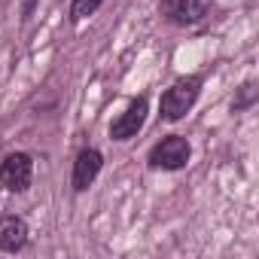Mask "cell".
<instances>
[{
  "mask_svg": "<svg viewBox=\"0 0 259 259\" xmlns=\"http://www.w3.org/2000/svg\"><path fill=\"white\" fill-rule=\"evenodd\" d=\"M253 98H256V89H253V82H247V85L241 89V98L235 101V110H244V107H250V104H253Z\"/></svg>",
  "mask_w": 259,
  "mask_h": 259,
  "instance_id": "cell-9",
  "label": "cell"
},
{
  "mask_svg": "<svg viewBox=\"0 0 259 259\" xmlns=\"http://www.w3.org/2000/svg\"><path fill=\"white\" fill-rule=\"evenodd\" d=\"M31 177H34V162L25 153H13L0 165V183L10 192H25L31 186Z\"/></svg>",
  "mask_w": 259,
  "mask_h": 259,
  "instance_id": "cell-3",
  "label": "cell"
},
{
  "mask_svg": "<svg viewBox=\"0 0 259 259\" xmlns=\"http://www.w3.org/2000/svg\"><path fill=\"white\" fill-rule=\"evenodd\" d=\"M159 10L174 25H195L207 13V0H162Z\"/></svg>",
  "mask_w": 259,
  "mask_h": 259,
  "instance_id": "cell-5",
  "label": "cell"
},
{
  "mask_svg": "<svg viewBox=\"0 0 259 259\" xmlns=\"http://www.w3.org/2000/svg\"><path fill=\"white\" fill-rule=\"evenodd\" d=\"M101 4H104V0H73L70 16H73V19H85V16H92Z\"/></svg>",
  "mask_w": 259,
  "mask_h": 259,
  "instance_id": "cell-8",
  "label": "cell"
},
{
  "mask_svg": "<svg viewBox=\"0 0 259 259\" xmlns=\"http://www.w3.org/2000/svg\"><path fill=\"white\" fill-rule=\"evenodd\" d=\"M25 241H28V226H25L22 217H4L0 220V250L16 253V250L25 247Z\"/></svg>",
  "mask_w": 259,
  "mask_h": 259,
  "instance_id": "cell-7",
  "label": "cell"
},
{
  "mask_svg": "<svg viewBox=\"0 0 259 259\" xmlns=\"http://www.w3.org/2000/svg\"><path fill=\"white\" fill-rule=\"evenodd\" d=\"M147 122V98H135L132 104H128V110L110 125V138L113 141H128V138H135L141 128Z\"/></svg>",
  "mask_w": 259,
  "mask_h": 259,
  "instance_id": "cell-4",
  "label": "cell"
},
{
  "mask_svg": "<svg viewBox=\"0 0 259 259\" xmlns=\"http://www.w3.org/2000/svg\"><path fill=\"white\" fill-rule=\"evenodd\" d=\"M101 165H104V159H101L98 150H82V153L76 156V162H73V189H76V192L89 189V186L95 183Z\"/></svg>",
  "mask_w": 259,
  "mask_h": 259,
  "instance_id": "cell-6",
  "label": "cell"
},
{
  "mask_svg": "<svg viewBox=\"0 0 259 259\" xmlns=\"http://www.w3.org/2000/svg\"><path fill=\"white\" fill-rule=\"evenodd\" d=\"M198 89H201V79H198V76L177 79V82L162 95V116H165L168 122L183 119V116L192 110V104H195V98H198Z\"/></svg>",
  "mask_w": 259,
  "mask_h": 259,
  "instance_id": "cell-1",
  "label": "cell"
},
{
  "mask_svg": "<svg viewBox=\"0 0 259 259\" xmlns=\"http://www.w3.org/2000/svg\"><path fill=\"white\" fill-rule=\"evenodd\" d=\"M189 156H192V147H189V141H186V138H180V135H171V138L159 141V144L150 150V168H162V171H180V168H186Z\"/></svg>",
  "mask_w": 259,
  "mask_h": 259,
  "instance_id": "cell-2",
  "label": "cell"
}]
</instances>
